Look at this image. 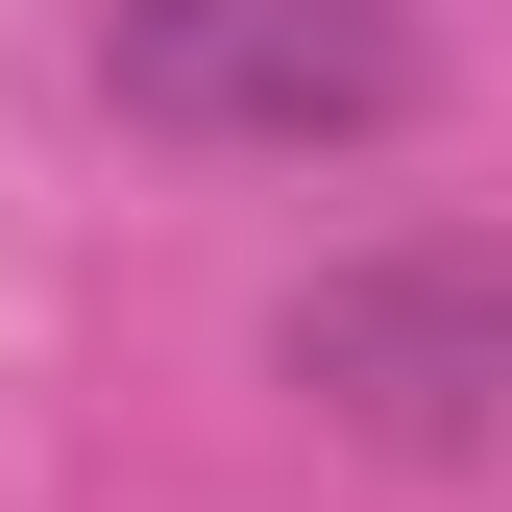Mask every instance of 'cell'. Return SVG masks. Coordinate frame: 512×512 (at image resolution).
<instances>
[{
	"label": "cell",
	"mask_w": 512,
	"mask_h": 512,
	"mask_svg": "<svg viewBox=\"0 0 512 512\" xmlns=\"http://www.w3.org/2000/svg\"><path fill=\"white\" fill-rule=\"evenodd\" d=\"M98 98L147 147H391L439 98L415 0H98Z\"/></svg>",
	"instance_id": "obj_1"
},
{
	"label": "cell",
	"mask_w": 512,
	"mask_h": 512,
	"mask_svg": "<svg viewBox=\"0 0 512 512\" xmlns=\"http://www.w3.org/2000/svg\"><path fill=\"white\" fill-rule=\"evenodd\" d=\"M293 391L391 464H512V244H366L293 293Z\"/></svg>",
	"instance_id": "obj_2"
}]
</instances>
